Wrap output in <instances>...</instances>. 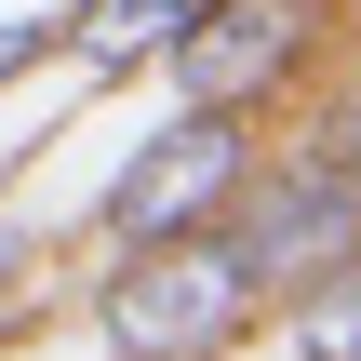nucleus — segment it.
<instances>
[{
	"instance_id": "423d86ee",
	"label": "nucleus",
	"mask_w": 361,
	"mask_h": 361,
	"mask_svg": "<svg viewBox=\"0 0 361 361\" xmlns=\"http://www.w3.org/2000/svg\"><path fill=\"white\" fill-rule=\"evenodd\" d=\"M281 361H361V241L281 295Z\"/></svg>"
},
{
	"instance_id": "0eeeda50",
	"label": "nucleus",
	"mask_w": 361,
	"mask_h": 361,
	"mask_svg": "<svg viewBox=\"0 0 361 361\" xmlns=\"http://www.w3.org/2000/svg\"><path fill=\"white\" fill-rule=\"evenodd\" d=\"M54 40H67V13H13V27H0V94H13L27 67H54Z\"/></svg>"
},
{
	"instance_id": "f257e3e1",
	"label": "nucleus",
	"mask_w": 361,
	"mask_h": 361,
	"mask_svg": "<svg viewBox=\"0 0 361 361\" xmlns=\"http://www.w3.org/2000/svg\"><path fill=\"white\" fill-rule=\"evenodd\" d=\"M255 322H268V281L241 268L228 228L121 241V268L94 281V335H107V361H228Z\"/></svg>"
},
{
	"instance_id": "7ed1b4c3",
	"label": "nucleus",
	"mask_w": 361,
	"mask_h": 361,
	"mask_svg": "<svg viewBox=\"0 0 361 361\" xmlns=\"http://www.w3.org/2000/svg\"><path fill=\"white\" fill-rule=\"evenodd\" d=\"M214 228L241 241V268H255L268 295H295L308 268H335V255L361 241V174H348V161H322V147H295L281 174L255 161V188H241Z\"/></svg>"
},
{
	"instance_id": "1a4fd4ad",
	"label": "nucleus",
	"mask_w": 361,
	"mask_h": 361,
	"mask_svg": "<svg viewBox=\"0 0 361 361\" xmlns=\"http://www.w3.org/2000/svg\"><path fill=\"white\" fill-rule=\"evenodd\" d=\"M13 281H27V241H13V214H0V295H13Z\"/></svg>"
},
{
	"instance_id": "20e7f679",
	"label": "nucleus",
	"mask_w": 361,
	"mask_h": 361,
	"mask_svg": "<svg viewBox=\"0 0 361 361\" xmlns=\"http://www.w3.org/2000/svg\"><path fill=\"white\" fill-rule=\"evenodd\" d=\"M308 27H322V0H201L188 27H174V107H268L295 67H308Z\"/></svg>"
},
{
	"instance_id": "39448f33",
	"label": "nucleus",
	"mask_w": 361,
	"mask_h": 361,
	"mask_svg": "<svg viewBox=\"0 0 361 361\" xmlns=\"http://www.w3.org/2000/svg\"><path fill=\"white\" fill-rule=\"evenodd\" d=\"M188 13H201V0H80V13H67V40H80V80H134V67H161Z\"/></svg>"
},
{
	"instance_id": "6e6552de",
	"label": "nucleus",
	"mask_w": 361,
	"mask_h": 361,
	"mask_svg": "<svg viewBox=\"0 0 361 361\" xmlns=\"http://www.w3.org/2000/svg\"><path fill=\"white\" fill-rule=\"evenodd\" d=\"M308 147H322V161H348V174H361V94L335 107V121H322V134H308Z\"/></svg>"
},
{
	"instance_id": "f03ea898",
	"label": "nucleus",
	"mask_w": 361,
	"mask_h": 361,
	"mask_svg": "<svg viewBox=\"0 0 361 361\" xmlns=\"http://www.w3.org/2000/svg\"><path fill=\"white\" fill-rule=\"evenodd\" d=\"M255 107H174L121 174H107V201H94V241L121 255V241H174V228H214L241 188H255Z\"/></svg>"
}]
</instances>
